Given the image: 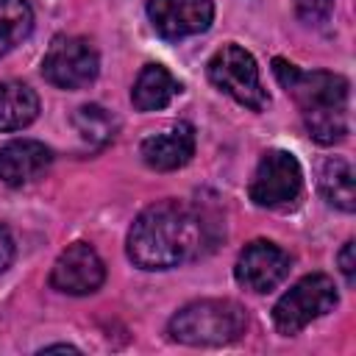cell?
Segmentation results:
<instances>
[{
    "mask_svg": "<svg viewBox=\"0 0 356 356\" xmlns=\"http://www.w3.org/2000/svg\"><path fill=\"white\" fill-rule=\"evenodd\" d=\"M303 192V172L289 150H267L250 178L248 195L261 209H289Z\"/></svg>",
    "mask_w": 356,
    "mask_h": 356,
    "instance_id": "8992f818",
    "label": "cell"
},
{
    "mask_svg": "<svg viewBox=\"0 0 356 356\" xmlns=\"http://www.w3.org/2000/svg\"><path fill=\"white\" fill-rule=\"evenodd\" d=\"M339 295H337V284L325 275V273H312L303 275L295 286H289L278 303L273 306V323L278 328V334L292 337L298 331H303L312 320L334 312Z\"/></svg>",
    "mask_w": 356,
    "mask_h": 356,
    "instance_id": "277c9868",
    "label": "cell"
},
{
    "mask_svg": "<svg viewBox=\"0 0 356 356\" xmlns=\"http://www.w3.org/2000/svg\"><path fill=\"white\" fill-rule=\"evenodd\" d=\"M50 161L53 153L47 145L36 139H14L0 147V181L8 186H22L36 178Z\"/></svg>",
    "mask_w": 356,
    "mask_h": 356,
    "instance_id": "7c38bea8",
    "label": "cell"
},
{
    "mask_svg": "<svg viewBox=\"0 0 356 356\" xmlns=\"http://www.w3.org/2000/svg\"><path fill=\"white\" fill-rule=\"evenodd\" d=\"M39 114V95L19 81L0 83V131H19Z\"/></svg>",
    "mask_w": 356,
    "mask_h": 356,
    "instance_id": "9a60e30c",
    "label": "cell"
},
{
    "mask_svg": "<svg viewBox=\"0 0 356 356\" xmlns=\"http://www.w3.org/2000/svg\"><path fill=\"white\" fill-rule=\"evenodd\" d=\"M142 161L153 170H178L184 167L195 153V128L189 122H175L159 134H150L142 147Z\"/></svg>",
    "mask_w": 356,
    "mask_h": 356,
    "instance_id": "8fae6325",
    "label": "cell"
},
{
    "mask_svg": "<svg viewBox=\"0 0 356 356\" xmlns=\"http://www.w3.org/2000/svg\"><path fill=\"white\" fill-rule=\"evenodd\" d=\"M248 328V314L236 300H195L178 309L167 325L170 339L192 348H220L236 342Z\"/></svg>",
    "mask_w": 356,
    "mask_h": 356,
    "instance_id": "3957f363",
    "label": "cell"
},
{
    "mask_svg": "<svg viewBox=\"0 0 356 356\" xmlns=\"http://www.w3.org/2000/svg\"><path fill=\"white\" fill-rule=\"evenodd\" d=\"M289 275V256L275 242L256 239L245 245L234 264V278L250 292H270Z\"/></svg>",
    "mask_w": 356,
    "mask_h": 356,
    "instance_id": "9c48e42d",
    "label": "cell"
},
{
    "mask_svg": "<svg viewBox=\"0 0 356 356\" xmlns=\"http://www.w3.org/2000/svg\"><path fill=\"white\" fill-rule=\"evenodd\" d=\"M33 31V8L28 0H0V56L14 50Z\"/></svg>",
    "mask_w": 356,
    "mask_h": 356,
    "instance_id": "e0dca14e",
    "label": "cell"
},
{
    "mask_svg": "<svg viewBox=\"0 0 356 356\" xmlns=\"http://www.w3.org/2000/svg\"><path fill=\"white\" fill-rule=\"evenodd\" d=\"M72 128L78 134V139L89 147V150H97L103 145H108L114 139V131H117V122L114 117L97 106V103H89V106H81L75 114H72Z\"/></svg>",
    "mask_w": 356,
    "mask_h": 356,
    "instance_id": "2e32d148",
    "label": "cell"
},
{
    "mask_svg": "<svg viewBox=\"0 0 356 356\" xmlns=\"http://www.w3.org/2000/svg\"><path fill=\"white\" fill-rule=\"evenodd\" d=\"M50 350H72V353H78L75 345H64V342H61V345H44V348H42V353H50Z\"/></svg>",
    "mask_w": 356,
    "mask_h": 356,
    "instance_id": "44dd1931",
    "label": "cell"
},
{
    "mask_svg": "<svg viewBox=\"0 0 356 356\" xmlns=\"http://www.w3.org/2000/svg\"><path fill=\"white\" fill-rule=\"evenodd\" d=\"M273 72L295 100L309 136L334 145L348 134V81L325 70H300L284 58L273 61Z\"/></svg>",
    "mask_w": 356,
    "mask_h": 356,
    "instance_id": "7a4b0ae2",
    "label": "cell"
},
{
    "mask_svg": "<svg viewBox=\"0 0 356 356\" xmlns=\"http://www.w3.org/2000/svg\"><path fill=\"white\" fill-rule=\"evenodd\" d=\"M320 195L325 197L328 206L339 209V211H353L356 209V189H353V167L348 159L342 156H331L323 161L320 167V178H317Z\"/></svg>",
    "mask_w": 356,
    "mask_h": 356,
    "instance_id": "5bb4252c",
    "label": "cell"
},
{
    "mask_svg": "<svg viewBox=\"0 0 356 356\" xmlns=\"http://www.w3.org/2000/svg\"><path fill=\"white\" fill-rule=\"evenodd\" d=\"M209 81L225 92L228 97H234L239 106L245 108H253V111H261L270 97H267V89L261 86V78H259V67H256V58L239 47V44H222L211 58H209Z\"/></svg>",
    "mask_w": 356,
    "mask_h": 356,
    "instance_id": "5b68a950",
    "label": "cell"
},
{
    "mask_svg": "<svg viewBox=\"0 0 356 356\" xmlns=\"http://www.w3.org/2000/svg\"><path fill=\"white\" fill-rule=\"evenodd\" d=\"M209 245V222L184 200L147 206L128 231V259L142 270H170L197 259Z\"/></svg>",
    "mask_w": 356,
    "mask_h": 356,
    "instance_id": "6da1fadb",
    "label": "cell"
},
{
    "mask_svg": "<svg viewBox=\"0 0 356 356\" xmlns=\"http://www.w3.org/2000/svg\"><path fill=\"white\" fill-rule=\"evenodd\" d=\"M334 0H295V11L298 19L306 25H323L331 17Z\"/></svg>",
    "mask_w": 356,
    "mask_h": 356,
    "instance_id": "ac0fdd59",
    "label": "cell"
},
{
    "mask_svg": "<svg viewBox=\"0 0 356 356\" xmlns=\"http://www.w3.org/2000/svg\"><path fill=\"white\" fill-rule=\"evenodd\" d=\"M97 50L81 36H56L42 58V75L58 89H83L97 78Z\"/></svg>",
    "mask_w": 356,
    "mask_h": 356,
    "instance_id": "52a82bcc",
    "label": "cell"
},
{
    "mask_svg": "<svg viewBox=\"0 0 356 356\" xmlns=\"http://www.w3.org/2000/svg\"><path fill=\"white\" fill-rule=\"evenodd\" d=\"M14 253H17V245H14V236L6 225H0V273H6L14 261Z\"/></svg>",
    "mask_w": 356,
    "mask_h": 356,
    "instance_id": "ffe728a7",
    "label": "cell"
},
{
    "mask_svg": "<svg viewBox=\"0 0 356 356\" xmlns=\"http://www.w3.org/2000/svg\"><path fill=\"white\" fill-rule=\"evenodd\" d=\"M353 253H356V245H353V239H348L342 245V250H339V270H342L348 284L356 281V259H353Z\"/></svg>",
    "mask_w": 356,
    "mask_h": 356,
    "instance_id": "d6986e66",
    "label": "cell"
},
{
    "mask_svg": "<svg viewBox=\"0 0 356 356\" xmlns=\"http://www.w3.org/2000/svg\"><path fill=\"white\" fill-rule=\"evenodd\" d=\"M181 92V83L172 78V72L161 64H145L136 75V83L131 89V103L136 111H159L164 108L175 95Z\"/></svg>",
    "mask_w": 356,
    "mask_h": 356,
    "instance_id": "4fadbf2b",
    "label": "cell"
},
{
    "mask_svg": "<svg viewBox=\"0 0 356 356\" xmlns=\"http://www.w3.org/2000/svg\"><path fill=\"white\" fill-rule=\"evenodd\" d=\"M106 281V267L97 250L86 242L70 245L50 270V286L64 295H92Z\"/></svg>",
    "mask_w": 356,
    "mask_h": 356,
    "instance_id": "30bf717a",
    "label": "cell"
},
{
    "mask_svg": "<svg viewBox=\"0 0 356 356\" xmlns=\"http://www.w3.org/2000/svg\"><path fill=\"white\" fill-rule=\"evenodd\" d=\"M147 17L161 39L178 42L209 31L214 19L211 0H147Z\"/></svg>",
    "mask_w": 356,
    "mask_h": 356,
    "instance_id": "ba28073f",
    "label": "cell"
}]
</instances>
